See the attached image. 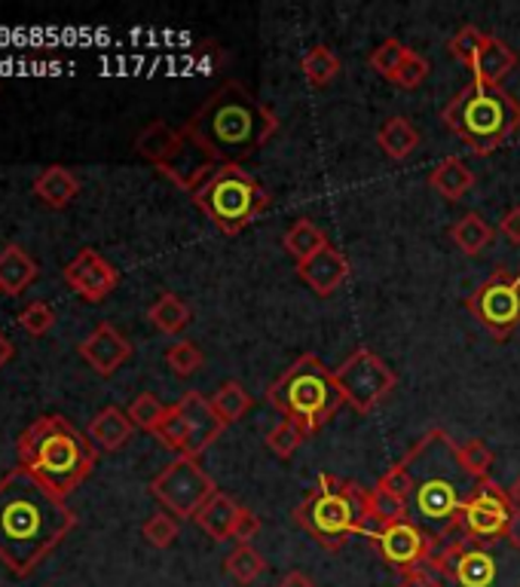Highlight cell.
Segmentation results:
<instances>
[{
    "label": "cell",
    "mask_w": 520,
    "mask_h": 587,
    "mask_svg": "<svg viewBox=\"0 0 520 587\" xmlns=\"http://www.w3.org/2000/svg\"><path fill=\"white\" fill-rule=\"evenodd\" d=\"M398 462L411 477L407 517L431 542L447 544L460 532L462 511L481 484L465 469L460 444L444 428H429Z\"/></svg>",
    "instance_id": "6da1fadb"
},
{
    "label": "cell",
    "mask_w": 520,
    "mask_h": 587,
    "mask_svg": "<svg viewBox=\"0 0 520 587\" xmlns=\"http://www.w3.org/2000/svg\"><path fill=\"white\" fill-rule=\"evenodd\" d=\"M77 527V511L25 469L0 477V563L31 575Z\"/></svg>",
    "instance_id": "7a4b0ae2"
},
{
    "label": "cell",
    "mask_w": 520,
    "mask_h": 587,
    "mask_svg": "<svg viewBox=\"0 0 520 587\" xmlns=\"http://www.w3.org/2000/svg\"><path fill=\"white\" fill-rule=\"evenodd\" d=\"M184 133L196 138L221 165H242L279 133V119L254 99L249 87L227 80L187 119Z\"/></svg>",
    "instance_id": "3957f363"
},
{
    "label": "cell",
    "mask_w": 520,
    "mask_h": 587,
    "mask_svg": "<svg viewBox=\"0 0 520 587\" xmlns=\"http://www.w3.org/2000/svg\"><path fill=\"white\" fill-rule=\"evenodd\" d=\"M99 450L65 416H41L19 438V469L68 499L95 469Z\"/></svg>",
    "instance_id": "277c9868"
},
{
    "label": "cell",
    "mask_w": 520,
    "mask_h": 587,
    "mask_svg": "<svg viewBox=\"0 0 520 587\" xmlns=\"http://www.w3.org/2000/svg\"><path fill=\"white\" fill-rule=\"evenodd\" d=\"M426 569L438 578V587H520L518 532L493 542L450 539L431 551Z\"/></svg>",
    "instance_id": "5b68a950"
},
{
    "label": "cell",
    "mask_w": 520,
    "mask_h": 587,
    "mask_svg": "<svg viewBox=\"0 0 520 587\" xmlns=\"http://www.w3.org/2000/svg\"><path fill=\"white\" fill-rule=\"evenodd\" d=\"M441 119L475 157H490L520 133V102L506 87L472 80L447 104Z\"/></svg>",
    "instance_id": "8992f818"
},
{
    "label": "cell",
    "mask_w": 520,
    "mask_h": 587,
    "mask_svg": "<svg viewBox=\"0 0 520 587\" xmlns=\"http://www.w3.org/2000/svg\"><path fill=\"white\" fill-rule=\"evenodd\" d=\"M368 496H371V490H365L356 481L319 474L310 496L291 511V520L300 529H307L319 548L340 551L353 536H361V529L371 523Z\"/></svg>",
    "instance_id": "52a82bcc"
},
{
    "label": "cell",
    "mask_w": 520,
    "mask_h": 587,
    "mask_svg": "<svg viewBox=\"0 0 520 587\" xmlns=\"http://www.w3.org/2000/svg\"><path fill=\"white\" fill-rule=\"evenodd\" d=\"M267 404L282 413V419H294L312 435L337 416L346 398L334 370H327L319 355H300L279 380L269 382Z\"/></svg>",
    "instance_id": "ba28073f"
},
{
    "label": "cell",
    "mask_w": 520,
    "mask_h": 587,
    "mask_svg": "<svg viewBox=\"0 0 520 587\" xmlns=\"http://www.w3.org/2000/svg\"><path fill=\"white\" fill-rule=\"evenodd\" d=\"M190 199L223 235H239L269 208L267 191L245 165H218Z\"/></svg>",
    "instance_id": "9c48e42d"
},
{
    "label": "cell",
    "mask_w": 520,
    "mask_h": 587,
    "mask_svg": "<svg viewBox=\"0 0 520 587\" xmlns=\"http://www.w3.org/2000/svg\"><path fill=\"white\" fill-rule=\"evenodd\" d=\"M215 490L218 486L199 465V459H190V456H175L150 481L153 499L160 502L169 514H175L178 520H194L199 508L215 496Z\"/></svg>",
    "instance_id": "30bf717a"
},
{
    "label": "cell",
    "mask_w": 520,
    "mask_h": 587,
    "mask_svg": "<svg viewBox=\"0 0 520 587\" xmlns=\"http://www.w3.org/2000/svg\"><path fill=\"white\" fill-rule=\"evenodd\" d=\"M334 380L340 385L346 404L356 413H361V416L377 411V407L395 392V385H398L395 370H392L380 355L365 349V346L356 349V353L349 355V358L334 370Z\"/></svg>",
    "instance_id": "8fae6325"
},
{
    "label": "cell",
    "mask_w": 520,
    "mask_h": 587,
    "mask_svg": "<svg viewBox=\"0 0 520 587\" xmlns=\"http://www.w3.org/2000/svg\"><path fill=\"white\" fill-rule=\"evenodd\" d=\"M465 309L496 339L511 337L520 324V276L499 266L490 279L477 285L475 294H469Z\"/></svg>",
    "instance_id": "7c38bea8"
},
{
    "label": "cell",
    "mask_w": 520,
    "mask_h": 587,
    "mask_svg": "<svg viewBox=\"0 0 520 587\" xmlns=\"http://www.w3.org/2000/svg\"><path fill=\"white\" fill-rule=\"evenodd\" d=\"M518 508L508 496V490L496 484V481H481L475 490V496L469 499L465 511L460 520V536L475 539V542H493L515 532L518 523Z\"/></svg>",
    "instance_id": "4fadbf2b"
},
{
    "label": "cell",
    "mask_w": 520,
    "mask_h": 587,
    "mask_svg": "<svg viewBox=\"0 0 520 587\" xmlns=\"http://www.w3.org/2000/svg\"><path fill=\"white\" fill-rule=\"evenodd\" d=\"M361 539H368V544L377 548V554L383 557L389 569H395L398 575L423 569V566L429 563L431 551L438 548L423 529L416 527L411 517L395 520V523H386V527L368 523L365 532H361Z\"/></svg>",
    "instance_id": "5bb4252c"
},
{
    "label": "cell",
    "mask_w": 520,
    "mask_h": 587,
    "mask_svg": "<svg viewBox=\"0 0 520 587\" xmlns=\"http://www.w3.org/2000/svg\"><path fill=\"white\" fill-rule=\"evenodd\" d=\"M65 281L74 288L83 300L102 303L107 294H114L119 285V273L104 261L99 251L83 249L71 264L65 266Z\"/></svg>",
    "instance_id": "9a60e30c"
},
{
    "label": "cell",
    "mask_w": 520,
    "mask_h": 587,
    "mask_svg": "<svg viewBox=\"0 0 520 587\" xmlns=\"http://www.w3.org/2000/svg\"><path fill=\"white\" fill-rule=\"evenodd\" d=\"M178 411L187 423V456L199 459L208 447L223 435L221 416L211 407V398L199 395V392H187L178 401Z\"/></svg>",
    "instance_id": "2e32d148"
},
{
    "label": "cell",
    "mask_w": 520,
    "mask_h": 587,
    "mask_svg": "<svg viewBox=\"0 0 520 587\" xmlns=\"http://www.w3.org/2000/svg\"><path fill=\"white\" fill-rule=\"evenodd\" d=\"M80 358L99 373V377H114L119 367L132 358V343L119 334L114 324L102 322L90 337L80 343Z\"/></svg>",
    "instance_id": "e0dca14e"
},
{
    "label": "cell",
    "mask_w": 520,
    "mask_h": 587,
    "mask_svg": "<svg viewBox=\"0 0 520 587\" xmlns=\"http://www.w3.org/2000/svg\"><path fill=\"white\" fill-rule=\"evenodd\" d=\"M353 266L346 261V254L334 245H327L325 251H319L315 257H310L307 264L298 266V276L310 285L312 294L319 297H331L340 288L343 281L349 279Z\"/></svg>",
    "instance_id": "ac0fdd59"
},
{
    "label": "cell",
    "mask_w": 520,
    "mask_h": 587,
    "mask_svg": "<svg viewBox=\"0 0 520 587\" xmlns=\"http://www.w3.org/2000/svg\"><path fill=\"white\" fill-rule=\"evenodd\" d=\"M518 61H520L518 53H515L502 37L487 34V37H484V46H481V53H477L475 65H472L469 71L475 73L477 83L502 87V80H506L508 73L518 71Z\"/></svg>",
    "instance_id": "d6986e66"
},
{
    "label": "cell",
    "mask_w": 520,
    "mask_h": 587,
    "mask_svg": "<svg viewBox=\"0 0 520 587\" xmlns=\"http://www.w3.org/2000/svg\"><path fill=\"white\" fill-rule=\"evenodd\" d=\"M184 147V133L172 129L163 119H153L150 126H145L138 138H135V150L138 157H145L150 165L163 169L169 162L178 157V150Z\"/></svg>",
    "instance_id": "ffe728a7"
},
{
    "label": "cell",
    "mask_w": 520,
    "mask_h": 587,
    "mask_svg": "<svg viewBox=\"0 0 520 587\" xmlns=\"http://www.w3.org/2000/svg\"><path fill=\"white\" fill-rule=\"evenodd\" d=\"M239 508H242V505H236L233 496H227L221 490H215V496H211L194 517L196 527L203 529L211 542H227V539H233Z\"/></svg>",
    "instance_id": "44dd1931"
},
{
    "label": "cell",
    "mask_w": 520,
    "mask_h": 587,
    "mask_svg": "<svg viewBox=\"0 0 520 587\" xmlns=\"http://www.w3.org/2000/svg\"><path fill=\"white\" fill-rule=\"evenodd\" d=\"M429 187L438 196H444L447 203H460L475 191V172L460 157H447L429 172Z\"/></svg>",
    "instance_id": "7402d4cb"
},
{
    "label": "cell",
    "mask_w": 520,
    "mask_h": 587,
    "mask_svg": "<svg viewBox=\"0 0 520 587\" xmlns=\"http://www.w3.org/2000/svg\"><path fill=\"white\" fill-rule=\"evenodd\" d=\"M80 193V181L65 165H49L34 181V196L49 208H68Z\"/></svg>",
    "instance_id": "603a6c76"
},
{
    "label": "cell",
    "mask_w": 520,
    "mask_h": 587,
    "mask_svg": "<svg viewBox=\"0 0 520 587\" xmlns=\"http://www.w3.org/2000/svg\"><path fill=\"white\" fill-rule=\"evenodd\" d=\"M132 419L129 413L119 411V407H104V411L95 413V419L90 423V438L99 450H107L114 453L119 447H126L129 438H132Z\"/></svg>",
    "instance_id": "cb8c5ba5"
},
{
    "label": "cell",
    "mask_w": 520,
    "mask_h": 587,
    "mask_svg": "<svg viewBox=\"0 0 520 587\" xmlns=\"http://www.w3.org/2000/svg\"><path fill=\"white\" fill-rule=\"evenodd\" d=\"M377 147L389 160L404 162L407 157H414V150L419 147V133L407 117H389L377 129Z\"/></svg>",
    "instance_id": "d4e9b609"
},
{
    "label": "cell",
    "mask_w": 520,
    "mask_h": 587,
    "mask_svg": "<svg viewBox=\"0 0 520 587\" xmlns=\"http://www.w3.org/2000/svg\"><path fill=\"white\" fill-rule=\"evenodd\" d=\"M450 242H453L462 254L477 257V254H484V251L496 242V230L484 220V215L469 211V215H462V218L450 227Z\"/></svg>",
    "instance_id": "484cf974"
},
{
    "label": "cell",
    "mask_w": 520,
    "mask_h": 587,
    "mask_svg": "<svg viewBox=\"0 0 520 587\" xmlns=\"http://www.w3.org/2000/svg\"><path fill=\"white\" fill-rule=\"evenodd\" d=\"M282 245L285 251L291 254V261L294 264H307L310 257H315L319 251H325L331 242H327V235L322 227H315L310 218H300L294 220L282 235Z\"/></svg>",
    "instance_id": "4316f807"
},
{
    "label": "cell",
    "mask_w": 520,
    "mask_h": 587,
    "mask_svg": "<svg viewBox=\"0 0 520 587\" xmlns=\"http://www.w3.org/2000/svg\"><path fill=\"white\" fill-rule=\"evenodd\" d=\"M37 279V264L31 261L19 245H7L0 251V291L22 294L31 281Z\"/></svg>",
    "instance_id": "83f0119b"
},
{
    "label": "cell",
    "mask_w": 520,
    "mask_h": 587,
    "mask_svg": "<svg viewBox=\"0 0 520 587\" xmlns=\"http://www.w3.org/2000/svg\"><path fill=\"white\" fill-rule=\"evenodd\" d=\"M300 71H303V80H307L312 89H325L337 80V73H340V59H337V53H334L331 46L319 44L303 53Z\"/></svg>",
    "instance_id": "f1b7e54d"
},
{
    "label": "cell",
    "mask_w": 520,
    "mask_h": 587,
    "mask_svg": "<svg viewBox=\"0 0 520 587\" xmlns=\"http://www.w3.org/2000/svg\"><path fill=\"white\" fill-rule=\"evenodd\" d=\"M148 319L153 322V327L157 331H163V334H181L187 324H190V319H194V312H190V307L181 300L178 294H160L157 297V303L148 309Z\"/></svg>",
    "instance_id": "f546056e"
},
{
    "label": "cell",
    "mask_w": 520,
    "mask_h": 587,
    "mask_svg": "<svg viewBox=\"0 0 520 587\" xmlns=\"http://www.w3.org/2000/svg\"><path fill=\"white\" fill-rule=\"evenodd\" d=\"M211 407L221 416L223 426H233L239 419H245L254 407V398L245 392V385L236 380H227L218 385V392L211 395Z\"/></svg>",
    "instance_id": "4dcf8cb0"
},
{
    "label": "cell",
    "mask_w": 520,
    "mask_h": 587,
    "mask_svg": "<svg viewBox=\"0 0 520 587\" xmlns=\"http://www.w3.org/2000/svg\"><path fill=\"white\" fill-rule=\"evenodd\" d=\"M223 569H227V575H230L236 585L249 587L267 573V560H264V554H261L254 544H236V548L223 557Z\"/></svg>",
    "instance_id": "1f68e13d"
},
{
    "label": "cell",
    "mask_w": 520,
    "mask_h": 587,
    "mask_svg": "<svg viewBox=\"0 0 520 587\" xmlns=\"http://www.w3.org/2000/svg\"><path fill=\"white\" fill-rule=\"evenodd\" d=\"M368 514H371L373 527H386V523H395V520H404L407 517V502L402 496H395L392 490H386L383 484L371 486V496H368ZM365 532V529H361Z\"/></svg>",
    "instance_id": "d6a6232c"
},
{
    "label": "cell",
    "mask_w": 520,
    "mask_h": 587,
    "mask_svg": "<svg viewBox=\"0 0 520 587\" xmlns=\"http://www.w3.org/2000/svg\"><path fill=\"white\" fill-rule=\"evenodd\" d=\"M165 365H169V370L175 373V377H194V373H199L203 370V365H206V355H203V349L196 346L194 339H178V343H172L169 349H165Z\"/></svg>",
    "instance_id": "836d02e7"
},
{
    "label": "cell",
    "mask_w": 520,
    "mask_h": 587,
    "mask_svg": "<svg viewBox=\"0 0 520 587\" xmlns=\"http://www.w3.org/2000/svg\"><path fill=\"white\" fill-rule=\"evenodd\" d=\"M407 53H411V49H407L402 41L389 37V41H383V44L377 46L371 56H368V65H371L373 71L380 73L383 80H392V83H395V77H398V71H402Z\"/></svg>",
    "instance_id": "e575fe53"
},
{
    "label": "cell",
    "mask_w": 520,
    "mask_h": 587,
    "mask_svg": "<svg viewBox=\"0 0 520 587\" xmlns=\"http://www.w3.org/2000/svg\"><path fill=\"white\" fill-rule=\"evenodd\" d=\"M310 438V431L298 426L294 419H282L279 426L267 435V450L279 459H291L303 447V440Z\"/></svg>",
    "instance_id": "d590c367"
},
{
    "label": "cell",
    "mask_w": 520,
    "mask_h": 587,
    "mask_svg": "<svg viewBox=\"0 0 520 587\" xmlns=\"http://www.w3.org/2000/svg\"><path fill=\"white\" fill-rule=\"evenodd\" d=\"M153 438L160 440L163 447H169V450H175L178 456H187V423H184V416H181L178 404L165 407L163 423L157 426Z\"/></svg>",
    "instance_id": "8d00e7d4"
},
{
    "label": "cell",
    "mask_w": 520,
    "mask_h": 587,
    "mask_svg": "<svg viewBox=\"0 0 520 587\" xmlns=\"http://www.w3.org/2000/svg\"><path fill=\"white\" fill-rule=\"evenodd\" d=\"M178 532H181L178 517H175V514H169V511L150 514L148 520H145V527H141V536L148 539V544L160 548V551L172 548V544H175V539H178Z\"/></svg>",
    "instance_id": "74e56055"
},
{
    "label": "cell",
    "mask_w": 520,
    "mask_h": 587,
    "mask_svg": "<svg viewBox=\"0 0 520 587\" xmlns=\"http://www.w3.org/2000/svg\"><path fill=\"white\" fill-rule=\"evenodd\" d=\"M484 31L475 28V25H465L460 28L450 41H447V49H450V56L457 61H462L465 68H472L477 59V53H481V46H484Z\"/></svg>",
    "instance_id": "f35d334b"
},
{
    "label": "cell",
    "mask_w": 520,
    "mask_h": 587,
    "mask_svg": "<svg viewBox=\"0 0 520 587\" xmlns=\"http://www.w3.org/2000/svg\"><path fill=\"white\" fill-rule=\"evenodd\" d=\"M126 413H129V419H132L135 428H145V431H150V435H153V431H157V426L163 423L165 407L160 404V398L145 392V395L135 398Z\"/></svg>",
    "instance_id": "ab89813d"
},
{
    "label": "cell",
    "mask_w": 520,
    "mask_h": 587,
    "mask_svg": "<svg viewBox=\"0 0 520 587\" xmlns=\"http://www.w3.org/2000/svg\"><path fill=\"white\" fill-rule=\"evenodd\" d=\"M460 456H462V462H465V469L472 471L477 481H487V477H490V469H493V462H496V456H493V450L484 444V440L472 438V440H465V444H460Z\"/></svg>",
    "instance_id": "60d3db41"
},
{
    "label": "cell",
    "mask_w": 520,
    "mask_h": 587,
    "mask_svg": "<svg viewBox=\"0 0 520 587\" xmlns=\"http://www.w3.org/2000/svg\"><path fill=\"white\" fill-rule=\"evenodd\" d=\"M19 324L28 331L31 337H44L56 324V312L44 300H34V303H28V307L19 312Z\"/></svg>",
    "instance_id": "b9f144b4"
},
{
    "label": "cell",
    "mask_w": 520,
    "mask_h": 587,
    "mask_svg": "<svg viewBox=\"0 0 520 587\" xmlns=\"http://www.w3.org/2000/svg\"><path fill=\"white\" fill-rule=\"evenodd\" d=\"M431 73V65L426 56H419V53H407V59H404L402 71H398V77H395V87L402 89H416L426 83V77Z\"/></svg>",
    "instance_id": "7bdbcfd3"
},
{
    "label": "cell",
    "mask_w": 520,
    "mask_h": 587,
    "mask_svg": "<svg viewBox=\"0 0 520 587\" xmlns=\"http://www.w3.org/2000/svg\"><path fill=\"white\" fill-rule=\"evenodd\" d=\"M264 529V520L252 511V508H239L236 527H233V542L236 544H252Z\"/></svg>",
    "instance_id": "ee69618b"
},
{
    "label": "cell",
    "mask_w": 520,
    "mask_h": 587,
    "mask_svg": "<svg viewBox=\"0 0 520 587\" xmlns=\"http://www.w3.org/2000/svg\"><path fill=\"white\" fill-rule=\"evenodd\" d=\"M377 484H383L386 490H392V493H395V496H402L404 502L411 499V477H407V471H404L402 462H395V465H392V469H389L386 474L377 481Z\"/></svg>",
    "instance_id": "f6af8a7d"
},
{
    "label": "cell",
    "mask_w": 520,
    "mask_h": 587,
    "mask_svg": "<svg viewBox=\"0 0 520 587\" xmlns=\"http://www.w3.org/2000/svg\"><path fill=\"white\" fill-rule=\"evenodd\" d=\"M499 233L506 235L511 245H520V206L508 208L499 220Z\"/></svg>",
    "instance_id": "bcb514c9"
},
{
    "label": "cell",
    "mask_w": 520,
    "mask_h": 587,
    "mask_svg": "<svg viewBox=\"0 0 520 587\" xmlns=\"http://www.w3.org/2000/svg\"><path fill=\"white\" fill-rule=\"evenodd\" d=\"M395 587H438V578L423 566V569H414V573L398 575V585Z\"/></svg>",
    "instance_id": "7dc6e473"
},
{
    "label": "cell",
    "mask_w": 520,
    "mask_h": 587,
    "mask_svg": "<svg viewBox=\"0 0 520 587\" xmlns=\"http://www.w3.org/2000/svg\"><path fill=\"white\" fill-rule=\"evenodd\" d=\"M276 587H319V585H315V582H312V578L307 573H300V569H294V573L285 575L282 582H279Z\"/></svg>",
    "instance_id": "c3c4849f"
},
{
    "label": "cell",
    "mask_w": 520,
    "mask_h": 587,
    "mask_svg": "<svg viewBox=\"0 0 520 587\" xmlns=\"http://www.w3.org/2000/svg\"><path fill=\"white\" fill-rule=\"evenodd\" d=\"M10 358H13V343H10V339L0 334V367L7 365Z\"/></svg>",
    "instance_id": "681fc988"
},
{
    "label": "cell",
    "mask_w": 520,
    "mask_h": 587,
    "mask_svg": "<svg viewBox=\"0 0 520 587\" xmlns=\"http://www.w3.org/2000/svg\"><path fill=\"white\" fill-rule=\"evenodd\" d=\"M508 496H511V502H515V508H518V514H520V474L515 477V484L508 486Z\"/></svg>",
    "instance_id": "f907efd6"
},
{
    "label": "cell",
    "mask_w": 520,
    "mask_h": 587,
    "mask_svg": "<svg viewBox=\"0 0 520 587\" xmlns=\"http://www.w3.org/2000/svg\"><path fill=\"white\" fill-rule=\"evenodd\" d=\"M0 294H3V291H0Z\"/></svg>",
    "instance_id": "816d5d0a"
},
{
    "label": "cell",
    "mask_w": 520,
    "mask_h": 587,
    "mask_svg": "<svg viewBox=\"0 0 520 587\" xmlns=\"http://www.w3.org/2000/svg\"><path fill=\"white\" fill-rule=\"evenodd\" d=\"M518 276H520V273H518Z\"/></svg>",
    "instance_id": "f5cc1de1"
}]
</instances>
